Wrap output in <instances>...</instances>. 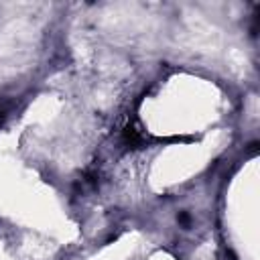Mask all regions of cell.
<instances>
[{
    "label": "cell",
    "mask_w": 260,
    "mask_h": 260,
    "mask_svg": "<svg viewBox=\"0 0 260 260\" xmlns=\"http://www.w3.org/2000/svg\"><path fill=\"white\" fill-rule=\"evenodd\" d=\"M120 138H122V144H124L126 148H138V146H142L144 140H146L144 134H142L140 130H136L134 126H130V124L122 130V136H120Z\"/></svg>",
    "instance_id": "1"
},
{
    "label": "cell",
    "mask_w": 260,
    "mask_h": 260,
    "mask_svg": "<svg viewBox=\"0 0 260 260\" xmlns=\"http://www.w3.org/2000/svg\"><path fill=\"white\" fill-rule=\"evenodd\" d=\"M6 118H8V108H6V106H0V126L4 124Z\"/></svg>",
    "instance_id": "2"
}]
</instances>
